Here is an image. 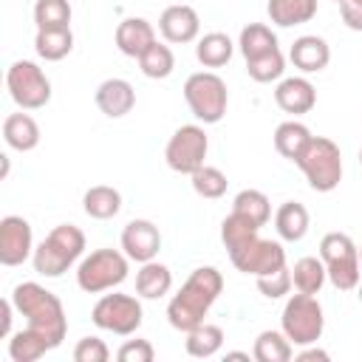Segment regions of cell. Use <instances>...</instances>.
Masks as SVG:
<instances>
[{"label":"cell","instance_id":"obj_1","mask_svg":"<svg viewBox=\"0 0 362 362\" xmlns=\"http://www.w3.org/2000/svg\"><path fill=\"white\" fill-rule=\"evenodd\" d=\"M221 291H223V274L215 266L192 269V274L184 280L178 294H173L167 303V322L181 334L192 331L195 325L206 322V314L221 297Z\"/></svg>","mask_w":362,"mask_h":362},{"label":"cell","instance_id":"obj_2","mask_svg":"<svg viewBox=\"0 0 362 362\" xmlns=\"http://www.w3.org/2000/svg\"><path fill=\"white\" fill-rule=\"evenodd\" d=\"M11 303H14L17 314L25 317L28 328L45 334L54 348L62 345V339L68 334V317H65V308L54 291H48L45 286H40L34 280H25V283L14 286Z\"/></svg>","mask_w":362,"mask_h":362},{"label":"cell","instance_id":"obj_3","mask_svg":"<svg viewBox=\"0 0 362 362\" xmlns=\"http://www.w3.org/2000/svg\"><path fill=\"white\" fill-rule=\"evenodd\" d=\"M85 255V232L74 223L54 226L31 255L34 272L40 277H62L71 266H76Z\"/></svg>","mask_w":362,"mask_h":362},{"label":"cell","instance_id":"obj_4","mask_svg":"<svg viewBox=\"0 0 362 362\" xmlns=\"http://www.w3.org/2000/svg\"><path fill=\"white\" fill-rule=\"evenodd\" d=\"M294 164L303 170L314 192H331L342 181V153L339 144L331 141L328 136H311V141L305 144V150Z\"/></svg>","mask_w":362,"mask_h":362},{"label":"cell","instance_id":"obj_5","mask_svg":"<svg viewBox=\"0 0 362 362\" xmlns=\"http://www.w3.org/2000/svg\"><path fill=\"white\" fill-rule=\"evenodd\" d=\"M130 257L119 249H93L76 263V286L85 294H102L127 280Z\"/></svg>","mask_w":362,"mask_h":362},{"label":"cell","instance_id":"obj_6","mask_svg":"<svg viewBox=\"0 0 362 362\" xmlns=\"http://www.w3.org/2000/svg\"><path fill=\"white\" fill-rule=\"evenodd\" d=\"M280 331L288 337L291 345H317V339L325 331V314L317 300V294H291L280 314Z\"/></svg>","mask_w":362,"mask_h":362},{"label":"cell","instance_id":"obj_7","mask_svg":"<svg viewBox=\"0 0 362 362\" xmlns=\"http://www.w3.org/2000/svg\"><path fill=\"white\" fill-rule=\"evenodd\" d=\"M320 257L325 263L328 280L339 291H354L362 280V263H359V246L345 232H328L320 240Z\"/></svg>","mask_w":362,"mask_h":362},{"label":"cell","instance_id":"obj_8","mask_svg":"<svg viewBox=\"0 0 362 362\" xmlns=\"http://www.w3.org/2000/svg\"><path fill=\"white\" fill-rule=\"evenodd\" d=\"M184 99L198 122L218 124L226 116L229 90H226V82L215 71H195L184 82Z\"/></svg>","mask_w":362,"mask_h":362},{"label":"cell","instance_id":"obj_9","mask_svg":"<svg viewBox=\"0 0 362 362\" xmlns=\"http://www.w3.org/2000/svg\"><path fill=\"white\" fill-rule=\"evenodd\" d=\"M6 88L20 110H40L51 102V79L31 59H17L8 65Z\"/></svg>","mask_w":362,"mask_h":362},{"label":"cell","instance_id":"obj_10","mask_svg":"<svg viewBox=\"0 0 362 362\" xmlns=\"http://www.w3.org/2000/svg\"><path fill=\"white\" fill-rule=\"evenodd\" d=\"M90 320L102 331H110L116 337H130V334H136L141 328L144 311H141L139 297L113 291V294H102L96 300V305L90 311Z\"/></svg>","mask_w":362,"mask_h":362},{"label":"cell","instance_id":"obj_11","mask_svg":"<svg viewBox=\"0 0 362 362\" xmlns=\"http://www.w3.org/2000/svg\"><path fill=\"white\" fill-rule=\"evenodd\" d=\"M206 153H209L206 130L201 124H181L164 147V161L173 173L192 175L195 170H201L206 164Z\"/></svg>","mask_w":362,"mask_h":362},{"label":"cell","instance_id":"obj_12","mask_svg":"<svg viewBox=\"0 0 362 362\" xmlns=\"http://www.w3.org/2000/svg\"><path fill=\"white\" fill-rule=\"evenodd\" d=\"M229 260L238 272L252 274V277H263V274H272V272L286 266V249H283L280 240L255 235L249 243L229 252Z\"/></svg>","mask_w":362,"mask_h":362},{"label":"cell","instance_id":"obj_13","mask_svg":"<svg viewBox=\"0 0 362 362\" xmlns=\"http://www.w3.org/2000/svg\"><path fill=\"white\" fill-rule=\"evenodd\" d=\"M31 255H34L31 223L23 215H6L0 221V263L23 266Z\"/></svg>","mask_w":362,"mask_h":362},{"label":"cell","instance_id":"obj_14","mask_svg":"<svg viewBox=\"0 0 362 362\" xmlns=\"http://www.w3.org/2000/svg\"><path fill=\"white\" fill-rule=\"evenodd\" d=\"M122 252L133 260V263H147L156 260L161 252V232L153 221L147 218H133L124 229H122Z\"/></svg>","mask_w":362,"mask_h":362},{"label":"cell","instance_id":"obj_15","mask_svg":"<svg viewBox=\"0 0 362 362\" xmlns=\"http://www.w3.org/2000/svg\"><path fill=\"white\" fill-rule=\"evenodd\" d=\"M158 31H161L164 42H170V45L192 42L201 34V17L189 3H173V6H167L161 11Z\"/></svg>","mask_w":362,"mask_h":362},{"label":"cell","instance_id":"obj_16","mask_svg":"<svg viewBox=\"0 0 362 362\" xmlns=\"http://www.w3.org/2000/svg\"><path fill=\"white\" fill-rule=\"evenodd\" d=\"M274 102L283 113L303 116L311 113L317 105V88L311 85L308 76H283L274 88Z\"/></svg>","mask_w":362,"mask_h":362},{"label":"cell","instance_id":"obj_17","mask_svg":"<svg viewBox=\"0 0 362 362\" xmlns=\"http://www.w3.org/2000/svg\"><path fill=\"white\" fill-rule=\"evenodd\" d=\"M93 99H96V107H99L107 119H122V116H127V113L136 107V90H133V85H130L127 79H122V76H110V79L99 82Z\"/></svg>","mask_w":362,"mask_h":362},{"label":"cell","instance_id":"obj_18","mask_svg":"<svg viewBox=\"0 0 362 362\" xmlns=\"http://www.w3.org/2000/svg\"><path fill=\"white\" fill-rule=\"evenodd\" d=\"M288 59L303 74H320L331 62V45L322 37H317V34H303V37H297L291 42Z\"/></svg>","mask_w":362,"mask_h":362},{"label":"cell","instance_id":"obj_19","mask_svg":"<svg viewBox=\"0 0 362 362\" xmlns=\"http://www.w3.org/2000/svg\"><path fill=\"white\" fill-rule=\"evenodd\" d=\"M116 48L124 54V57H133L139 59L153 42H156V28L150 20L144 17H124L119 25H116Z\"/></svg>","mask_w":362,"mask_h":362},{"label":"cell","instance_id":"obj_20","mask_svg":"<svg viewBox=\"0 0 362 362\" xmlns=\"http://www.w3.org/2000/svg\"><path fill=\"white\" fill-rule=\"evenodd\" d=\"M3 141L17 153H31L40 144V124L31 113H8L3 119Z\"/></svg>","mask_w":362,"mask_h":362},{"label":"cell","instance_id":"obj_21","mask_svg":"<svg viewBox=\"0 0 362 362\" xmlns=\"http://www.w3.org/2000/svg\"><path fill=\"white\" fill-rule=\"evenodd\" d=\"M173 288V272L167 263H158V260H147V263H139V272H136V294L141 300H161L167 297Z\"/></svg>","mask_w":362,"mask_h":362},{"label":"cell","instance_id":"obj_22","mask_svg":"<svg viewBox=\"0 0 362 362\" xmlns=\"http://www.w3.org/2000/svg\"><path fill=\"white\" fill-rule=\"evenodd\" d=\"M308 226H311V215L308 209L300 204V201H283L274 212V229L280 235V240H288V243H297L308 235Z\"/></svg>","mask_w":362,"mask_h":362},{"label":"cell","instance_id":"obj_23","mask_svg":"<svg viewBox=\"0 0 362 362\" xmlns=\"http://www.w3.org/2000/svg\"><path fill=\"white\" fill-rule=\"evenodd\" d=\"M82 209L93 221H110L122 209V192L116 187H107V184H93L82 195Z\"/></svg>","mask_w":362,"mask_h":362},{"label":"cell","instance_id":"obj_24","mask_svg":"<svg viewBox=\"0 0 362 362\" xmlns=\"http://www.w3.org/2000/svg\"><path fill=\"white\" fill-rule=\"evenodd\" d=\"M266 14L274 25L280 28H291V25H303L308 20H314L317 14V0H269L266 3Z\"/></svg>","mask_w":362,"mask_h":362},{"label":"cell","instance_id":"obj_25","mask_svg":"<svg viewBox=\"0 0 362 362\" xmlns=\"http://www.w3.org/2000/svg\"><path fill=\"white\" fill-rule=\"evenodd\" d=\"M235 54V42L223 31H209L195 42V59L204 68H223Z\"/></svg>","mask_w":362,"mask_h":362},{"label":"cell","instance_id":"obj_26","mask_svg":"<svg viewBox=\"0 0 362 362\" xmlns=\"http://www.w3.org/2000/svg\"><path fill=\"white\" fill-rule=\"evenodd\" d=\"M51 348H54L51 339L45 334L28 328V325L8 337V356H11V362H34V359L45 356Z\"/></svg>","mask_w":362,"mask_h":362},{"label":"cell","instance_id":"obj_27","mask_svg":"<svg viewBox=\"0 0 362 362\" xmlns=\"http://www.w3.org/2000/svg\"><path fill=\"white\" fill-rule=\"evenodd\" d=\"M34 51L45 62H59L74 51V31L71 28H40L34 34Z\"/></svg>","mask_w":362,"mask_h":362},{"label":"cell","instance_id":"obj_28","mask_svg":"<svg viewBox=\"0 0 362 362\" xmlns=\"http://www.w3.org/2000/svg\"><path fill=\"white\" fill-rule=\"evenodd\" d=\"M308 141H311V130L297 119L280 122L274 130V150L288 161H297Z\"/></svg>","mask_w":362,"mask_h":362},{"label":"cell","instance_id":"obj_29","mask_svg":"<svg viewBox=\"0 0 362 362\" xmlns=\"http://www.w3.org/2000/svg\"><path fill=\"white\" fill-rule=\"evenodd\" d=\"M223 328L221 325H212V322H201L195 325L192 331H187V339H184V348L189 356L195 359H209L215 356L221 348H223Z\"/></svg>","mask_w":362,"mask_h":362},{"label":"cell","instance_id":"obj_30","mask_svg":"<svg viewBox=\"0 0 362 362\" xmlns=\"http://www.w3.org/2000/svg\"><path fill=\"white\" fill-rule=\"evenodd\" d=\"M325 280H328V272H325L322 257L305 255V257H300V260L294 263V269H291V283H294V288L303 291V294H320L322 286H325Z\"/></svg>","mask_w":362,"mask_h":362},{"label":"cell","instance_id":"obj_31","mask_svg":"<svg viewBox=\"0 0 362 362\" xmlns=\"http://www.w3.org/2000/svg\"><path fill=\"white\" fill-rule=\"evenodd\" d=\"M238 48L243 54V59H255V57H263L269 51L277 48V34L266 25V23H249L240 28V37H238Z\"/></svg>","mask_w":362,"mask_h":362},{"label":"cell","instance_id":"obj_32","mask_svg":"<svg viewBox=\"0 0 362 362\" xmlns=\"http://www.w3.org/2000/svg\"><path fill=\"white\" fill-rule=\"evenodd\" d=\"M252 356L257 362H288L294 356V345L288 342V337L283 331L266 328V331L257 334L255 348H252Z\"/></svg>","mask_w":362,"mask_h":362},{"label":"cell","instance_id":"obj_33","mask_svg":"<svg viewBox=\"0 0 362 362\" xmlns=\"http://www.w3.org/2000/svg\"><path fill=\"white\" fill-rule=\"evenodd\" d=\"M139 68L147 79H167L175 68V54L167 42H153L141 57H139Z\"/></svg>","mask_w":362,"mask_h":362},{"label":"cell","instance_id":"obj_34","mask_svg":"<svg viewBox=\"0 0 362 362\" xmlns=\"http://www.w3.org/2000/svg\"><path fill=\"white\" fill-rule=\"evenodd\" d=\"M255 235H260V226H257L255 221H249L246 215H240V212H229V215L221 221V240H223L226 252L240 249V246L249 243Z\"/></svg>","mask_w":362,"mask_h":362},{"label":"cell","instance_id":"obj_35","mask_svg":"<svg viewBox=\"0 0 362 362\" xmlns=\"http://www.w3.org/2000/svg\"><path fill=\"white\" fill-rule=\"evenodd\" d=\"M232 212H240L249 221H255L257 226H266L272 218V201L260 189H240L232 201Z\"/></svg>","mask_w":362,"mask_h":362},{"label":"cell","instance_id":"obj_36","mask_svg":"<svg viewBox=\"0 0 362 362\" xmlns=\"http://www.w3.org/2000/svg\"><path fill=\"white\" fill-rule=\"evenodd\" d=\"M283 71H286V57L280 48L263 54V57H255V59H246V74L249 79L260 82V85H269V82H280L283 79Z\"/></svg>","mask_w":362,"mask_h":362},{"label":"cell","instance_id":"obj_37","mask_svg":"<svg viewBox=\"0 0 362 362\" xmlns=\"http://www.w3.org/2000/svg\"><path fill=\"white\" fill-rule=\"evenodd\" d=\"M71 3L68 0H37L34 25L40 28H71Z\"/></svg>","mask_w":362,"mask_h":362},{"label":"cell","instance_id":"obj_38","mask_svg":"<svg viewBox=\"0 0 362 362\" xmlns=\"http://www.w3.org/2000/svg\"><path fill=\"white\" fill-rule=\"evenodd\" d=\"M189 184H192L195 195L209 198V201H215V198L226 195V187H229L226 173H223L221 167H212V164H204L201 170H195V173L189 175Z\"/></svg>","mask_w":362,"mask_h":362},{"label":"cell","instance_id":"obj_39","mask_svg":"<svg viewBox=\"0 0 362 362\" xmlns=\"http://www.w3.org/2000/svg\"><path fill=\"white\" fill-rule=\"evenodd\" d=\"M255 283H257V291L263 294V297H269V300H280V297H286L288 291H291V269L288 266H283V269H277V272H272V274H263V277H255Z\"/></svg>","mask_w":362,"mask_h":362},{"label":"cell","instance_id":"obj_40","mask_svg":"<svg viewBox=\"0 0 362 362\" xmlns=\"http://www.w3.org/2000/svg\"><path fill=\"white\" fill-rule=\"evenodd\" d=\"M74 359L76 362H107L110 359V348L99 337H82L74 345Z\"/></svg>","mask_w":362,"mask_h":362},{"label":"cell","instance_id":"obj_41","mask_svg":"<svg viewBox=\"0 0 362 362\" xmlns=\"http://www.w3.org/2000/svg\"><path fill=\"white\" fill-rule=\"evenodd\" d=\"M116 359L119 362H153L156 359V348L150 339H127L119 351H116Z\"/></svg>","mask_w":362,"mask_h":362},{"label":"cell","instance_id":"obj_42","mask_svg":"<svg viewBox=\"0 0 362 362\" xmlns=\"http://www.w3.org/2000/svg\"><path fill=\"white\" fill-rule=\"evenodd\" d=\"M339 14H342V23L351 31H362V0H342Z\"/></svg>","mask_w":362,"mask_h":362},{"label":"cell","instance_id":"obj_43","mask_svg":"<svg viewBox=\"0 0 362 362\" xmlns=\"http://www.w3.org/2000/svg\"><path fill=\"white\" fill-rule=\"evenodd\" d=\"M14 303H11V297L8 300H3L0 303V337H11L14 331H11V320H14Z\"/></svg>","mask_w":362,"mask_h":362},{"label":"cell","instance_id":"obj_44","mask_svg":"<svg viewBox=\"0 0 362 362\" xmlns=\"http://www.w3.org/2000/svg\"><path fill=\"white\" fill-rule=\"evenodd\" d=\"M297 359H300V362H308V359H322V362H328V359H331V354H328V351H322V348L303 345V351L297 354Z\"/></svg>","mask_w":362,"mask_h":362},{"label":"cell","instance_id":"obj_45","mask_svg":"<svg viewBox=\"0 0 362 362\" xmlns=\"http://www.w3.org/2000/svg\"><path fill=\"white\" fill-rule=\"evenodd\" d=\"M223 359H243V362H249V354H243V351H226Z\"/></svg>","mask_w":362,"mask_h":362},{"label":"cell","instance_id":"obj_46","mask_svg":"<svg viewBox=\"0 0 362 362\" xmlns=\"http://www.w3.org/2000/svg\"><path fill=\"white\" fill-rule=\"evenodd\" d=\"M356 297H359V303H362V280H359V286H356Z\"/></svg>","mask_w":362,"mask_h":362},{"label":"cell","instance_id":"obj_47","mask_svg":"<svg viewBox=\"0 0 362 362\" xmlns=\"http://www.w3.org/2000/svg\"><path fill=\"white\" fill-rule=\"evenodd\" d=\"M359 164H362V147H359Z\"/></svg>","mask_w":362,"mask_h":362},{"label":"cell","instance_id":"obj_48","mask_svg":"<svg viewBox=\"0 0 362 362\" xmlns=\"http://www.w3.org/2000/svg\"><path fill=\"white\" fill-rule=\"evenodd\" d=\"M359 263H362V246H359Z\"/></svg>","mask_w":362,"mask_h":362},{"label":"cell","instance_id":"obj_49","mask_svg":"<svg viewBox=\"0 0 362 362\" xmlns=\"http://www.w3.org/2000/svg\"><path fill=\"white\" fill-rule=\"evenodd\" d=\"M337 3H342V0H337Z\"/></svg>","mask_w":362,"mask_h":362}]
</instances>
